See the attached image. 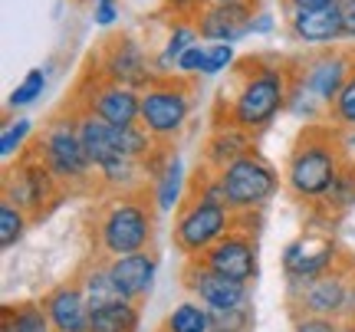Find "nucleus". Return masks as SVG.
<instances>
[{
  "instance_id": "1",
  "label": "nucleus",
  "mask_w": 355,
  "mask_h": 332,
  "mask_svg": "<svg viewBox=\"0 0 355 332\" xmlns=\"http://www.w3.org/2000/svg\"><path fill=\"white\" fill-rule=\"evenodd\" d=\"M293 66L279 56H243L227 73V86L214 99V122H230L260 135L286 112Z\"/></svg>"
},
{
  "instance_id": "2",
  "label": "nucleus",
  "mask_w": 355,
  "mask_h": 332,
  "mask_svg": "<svg viewBox=\"0 0 355 332\" xmlns=\"http://www.w3.org/2000/svg\"><path fill=\"white\" fill-rule=\"evenodd\" d=\"M343 168V128H336L332 122H309L296 135L290 155H286L283 184L293 194V201H300L306 211H313L322 204V198Z\"/></svg>"
},
{
  "instance_id": "3",
  "label": "nucleus",
  "mask_w": 355,
  "mask_h": 332,
  "mask_svg": "<svg viewBox=\"0 0 355 332\" xmlns=\"http://www.w3.org/2000/svg\"><path fill=\"white\" fill-rule=\"evenodd\" d=\"M155 207L152 191L109 194L92 218V254L96 256H128L152 250L155 243Z\"/></svg>"
},
{
  "instance_id": "4",
  "label": "nucleus",
  "mask_w": 355,
  "mask_h": 332,
  "mask_svg": "<svg viewBox=\"0 0 355 332\" xmlns=\"http://www.w3.org/2000/svg\"><path fill=\"white\" fill-rule=\"evenodd\" d=\"M37 155L43 165L50 168V175L60 181L66 194H89L99 191V178H96V165L86 152V141L79 135V119L76 109L53 115L43 125L40 139L33 141Z\"/></svg>"
},
{
  "instance_id": "5",
  "label": "nucleus",
  "mask_w": 355,
  "mask_h": 332,
  "mask_svg": "<svg viewBox=\"0 0 355 332\" xmlns=\"http://www.w3.org/2000/svg\"><path fill=\"white\" fill-rule=\"evenodd\" d=\"M194 112V86L184 76H162L148 89H141V115L145 132L162 145H175Z\"/></svg>"
},
{
  "instance_id": "6",
  "label": "nucleus",
  "mask_w": 355,
  "mask_h": 332,
  "mask_svg": "<svg viewBox=\"0 0 355 332\" xmlns=\"http://www.w3.org/2000/svg\"><path fill=\"white\" fill-rule=\"evenodd\" d=\"M234 227H237V214L227 204H211V201H201V198L188 194L175 211L171 241H175V250L184 260H194V256L207 254Z\"/></svg>"
},
{
  "instance_id": "7",
  "label": "nucleus",
  "mask_w": 355,
  "mask_h": 332,
  "mask_svg": "<svg viewBox=\"0 0 355 332\" xmlns=\"http://www.w3.org/2000/svg\"><path fill=\"white\" fill-rule=\"evenodd\" d=\"M63 188L60 181L50 175V168L43 165V158L37 155L33 141L24 155H17L7 171H3V198L26 211L33 220L46 218L50 211H56V204L63 201Z\"/></svg>"
},
{
  "instance_id": "8",
  "label": "nucleus",
  "mask_w": 355,
  "mask_h": 332,
  "mask_svg": "<svg viewBox=\"0 0 355 332\" xmlns=\"http://www.w3.org/2000/svg\"><path fill=\"white\" fill-rule=\"evenodd\" d=\"M220 178H224L227 204L234 214H263V207L279 194V171L257 148L230 161L220 171Z\"/></svg>"
},
{
  "instance_id": "9",
  "label": "nucleus",
  "mask_w": 355,
  "mask_h": 332,
  "mask_svg": "<svg viewBox=\"0 0 355 332\" xmlns=\"http://www.w3.org/2000/svg\"><path fill=\"white\" fill-rule=\"evenodd\" d=\"M92 69L99 76L112 79V82H122L128 89H148L152 82H158V66H155V56L148 53V46L141 43L139 37L132 33H122V37H109L99 50L92 53Z\"/></svg>"
},
{
  "instance_id": "10",
  "label": "nucleus",
  "mask_w": 355,
  "mask_h": 332,
  "mask_svg": "<svg viewBox=\"0 0 355 332\" xmlns=\"http://www.w3.org/2000/svg\"><path fill=\"white\" fill-rule=\"evenodd\" d=\"M349 254H345L339 243L332 241L329 234H319V230H306L296 241L286 243L283 250V280H286V293L300 290L306 283L319 280L322 273L343 267Z\"/></svg>"
},
{
  "instance_id": "11",
  "label": "nucleus",
  "mask_w": 355,
  "mask_h": 332,
  "mask_svg": "<svg viewBox=\"0 0 355 332\" xmlns=\"http://www.w3.org/2000/svg\"><path fill=\"white\" fill-rule=\"evenodd\" d=\"M73 105L89 109V112L99 115L102 122H109V125H119V128L122 125H139L141 92L99 76V73L89 66L86 76L79 79V89H76V96H73Z\"/></svg>"
},
{
  "instance_id": "12",
  "label": "nucleus",
  "mask_w": 355,
  "mask_h": 332,
  "mask_svg": "<svg viewBox=\"0 0 355 332\" xmlns=\"http://www.w3.org/2000/svg\"><path fill=\"white\" fill-rule=\"evenodd\" d=\"M352 270H355V260L349 256L343 267L329 270V273H322L319 280L286 293V299H290V303H286V306H290V316H329V320H343L345 303H349Z\"/></svg>"
},
{
  "instance_id": "13",
  "label": "nucleus",
  "mask_w": 355,
  "mask_h": 332,
  "mask_svg": "<svg viewBox=\"0 0 355 332\" xmlns=\"http://www.w3.org/2000/svg\"><path fill=\"white\" fill-rule=\"evenodd\" d=\"M194 260L207 263L211 270H217L220 277H227L234 283L254 286L257 273H260V247H257L254 227L237 218V227L224 234L204 256H194Z\"/></svg>"
},
{
  "instance_id": "14",
  "label": "nucleus",
  "mask_w": 355,
  "mask_h": 332,
  "mask_svg": "<svg viewBox=\"0 0 355 332\" xmlns=\"http://www.w3.org/2000/svg\"><path fill=\"white\" fill-rule=\"evenodd\" d=\"M290 66L293 76L329 109L336 103V96L343 92V86L349 82V76H352V53L339 50V46H326V50H316L313 56L290 60Z\"/></svg>"
},
{
  "instance_id": "15",
  "label": "nucleus",
  "mask_w": 355,
  "mask_h": 332,
  "mask_svg": "<svg viewBox=\"0 0 355 332\" xmlns=\"http://www.w3.org/2000/svg\"><path fill=\"white\" fill-rule=\"evenodd\" d=\"M181 286L191 299H198L207 309H234L250 303V286L234 283L227 277H220L217 270H211L201 260H184L181 267Z\"/></svg>"
},
{
  "instance_id": "16",
  "label": "nucleus",
  "mask_w": 355,
  "mask_h": 332,
  "mask_svg": "<svg viewBox=\"0 0 355 332\" xmlns=\"http://www.w3.org/2000/svg\"><path fill=\"white\" fill-rule=\"evenodd\" d=\"M40 303L50 316L53 332H89V326H92V306H89L76 277L69 283H60V286L46 290Z\"/></svg>"
},
{
  "instance_id": "17",
  "label": "nucleus",
  "mask_w": 355,
  "mask_h": 332,
  "mask_svg": "<svg viewBox=\"0 0 355 332\" xmlns=\"http://www.w3.org/2000/svg\"><path fill=\"white\" fill-rule=\"evenodd\" d=\"M286 30L296 43L303 46H336L343 37V7L332 3V7H319V10H293L286 13Z\"/></svg>"
},
{
  "instance_id": "18",
  "label": "nucleus",
  "mask_w": 355,
  "mask_h": 332,
  "mask_svg": "<svg viewBox=\"0 0 355 332\" xmlns=\"http://www.w3.org/2000/svg\"><path fill=\"white\" fill-rule=\"evenodd\" d=\"M260 7L254 3H207L201 17L194 20L198 33L207 43H237L250 37V20Z\"/></svg>"
},
{
  "instance_id": "19",
  "label": "nucleus",
  "mask_w": 355,
  "mask_h": 332,
  "mask_svg": "<svg viewBox=\"0 0 355 332\" xmlns=\"http://www.w3.org/2000/svg\"><path fill=\"white\" fill-rule=\"evenodd\" d=\"M254 139L257 135L230 125V122H214V125H211V135H207L201 145V165L214 168V171H224L230 161H237V158H243L247 152H254Z\"/></svg>"
},
{
  "instance_id": "20",
  "label": "nucleus",
  "mask_w": 355,
  "mask_h": 332,
  "mask_svg": "<svg viewBox=\"0 0 355 332\" xmlns=\"http://www.w3.org/2000/svg\"><path fill=\"white\" fill-rule=\"evenodd\" d=\"M109 267H112V277L128 303H141L145 296L152 293L155 273H158V256H155L152 250L128 254V256H112Z\"/></svg>"
},
{
  "instance_id": "21",
  "label": "nucleus",
  "mask_w": 355,
  "mask_h": 332,
  "mask_svg": "<svg viewBox=\"0 0 355 332\" xmlns=\"http://www.w3.org/2000/svg\"><path fill=\"white\" fill-rule=\"evenodd\" d=\"M76 283L83 286L92 313H96V309H105V306H115V303H128L125 296H122V290H119V283H115L112 267H109L105 256H96V254L89 256L86 263L79 267Z\"/></svg>"
},
{
  "instance_id": "22",
  "label": "nucleus",
  "mask_w": 355,
  "mask_h": 332,
  "mask_svg": "<svg viewBox=\"0 0 355 332\" xmlns=\"http://www.w3.org/2000/svg\"><path fill=\"white\" fill-rule=\"evenodd\" d=\"M152 198H155V207H158V214H171L181 207V201L188 198V175H184V161H181V155H171L168 158L165 171L152 181Z\"/></svg>"
},
{
  "instance_id": "23",
  "label": "nucleus",
  "mask_w": 355,
  "mask_h": 332,
  "mask_svg": "<svg viewBox=\"0 0 355 332\" xmlns=\"http://www.w3.org/2000/svg\"><path fill=\"white\" fill-rule=\"evenodd\" d=\"M0 332H53V322L40 299L3 303V309H0Z\"/></svg>"
},
{
  "instance_id": "24",
  "label": "nucleus",
  "mask_w": 355,
  "mask_h": 332,
  "mask_svg": "<svg viewBox=\"0 0 355 332\" xmlns=\"http://www.w3.org/2000/svg\"><path fill=\"white\" fill-rule=\"evenodd\" d=\"M158 332H214V322H211V309L201 306L198 299H181L165 320H162V329Z\"/></svg>"
},
{
  "instance_id": "25",
  "label": "nucleus",
  "mask_w": 355,
  "mask_h": 332,
  "mask_svg": "<svg viewBox=\"0 0 355 332\" xmlns=\"http://www.w3.org/2000/svg\"><path fill=\"white\" fill-rule=\"evenodd\" d=\"M355 207V168L345 165L339 171V178L332 181V188L326 191L322 204L313 207L316 214H326V218H343Z\"/></svg>"
},
{
  "instance_id": "26",
  "label": "nucleus",
  "mask_w": 355,
  "mask_h": 332,
  "mask_svg": "<svg viewBox=\"0 0 355 332\" xmlns=\"http://www.w3.org/2000/svg\"><path fill=\"white\" fill-rule=\"evenodd\" d=\"M141 313L139 303H115V306L96 309L89 332H139Z\"/></svg>"
},
{
  "instance_id": "27",
  "label": "nucleus",
  "mask_w": 355,
  "mask_h": 332,
  "mask_svg": "<svg viewBox=\"0 0 355 332\" xmlns=\"http://www.w3.org/2000/svg\"><path fill=\"white\" fill-rule=\"evenodd\" d=\"M30 214L26 211H20V207L13 204V201H0V250H10V247H17V243L24 241L26 227H30Z\"/></svg>"
},
{
  "instance_id": "28",
  "label": "nucleus",
  "mask_w": 355,
  "mask_h": 332,
  "mask_svg": "<svg viewBox=\"0 0 355 332\" xmlns=\"http://www.w3.org/2000/svg\"><path fill=\"white\" fill-rule=\"evenodd\" d=\"M286 112L290 115H296V119H306V125L309 122H322L326 115H329V109L319 103L313 92L306 89L300 79L293 76V86H290V99H286Z\"/></svg>"
},
{
  "instance_id": "29",
  "label": "nucleus",
  "mask_w": 355,
  "mask_h": 332,
  "mask_svg": "<svg viewBox=\"0 0 355 332\" xmlns=\"http://www.w3.org/2000/svg\"><path fill=\"white\" fill-rule=\"evenodd\" d=\"M30 135H33V122L30 119H10L3 132H0V155L13 158V155H24L30 148Z\"/></svg>"
},
{
  "instance_id": "30",
  "label": "nucleus",
  "mask_w": 355,
  "mask_h": 332,
  "mask_svg": "<svg viewBox=\"0 0 355 332\" xmlns=\"http://www.w3.org/2000/svg\"><path fill=\"white\" fill-rule=\"evenodd\" d=\"M211 322H214V332H254V303L234 309H211Z\"/></svg>"
},
{
  "instance_id": "31",
  "label": "nucleus",
  "mask_w": 355,
  "mask_h": 332,
  "mask_svg": "<svg viewBox=\"0 0 355 332\" xmlns=\"http://www.w3.org/2000/svg\"><path fill=\"white\" fill-rule=\"evenodd\" d=\"M326 122H332L336 128H355V73L349 76V82L343 86V92L336 96V103L329 105Z\"/></svg>"
},
{
  "instance_id": "32",
  "label": "nucleus",
  "mask_w": 355,
  "mask_h": 332,
  "mask_svg": "<svg viewBox=\"0 0 355 332\" xmlns=\"http://www.w3.org/2000/svg\"><path fill=\"white\" fill-rule=\"evenodd\" d=\"M43 89H46V73H43V69H30V73L17 82V89L10 92L7 105H10V109H26V105H33L40 96H43Z\"/></svg>"
},
{
  "instance_id": "33",
  "label": "nucleus",
  "mask_w": 355,
  "mask_h": 332,
  "mask_svg": "<svg viewBox=\"0 0 355 332\" xmlns=\"http://www.w3.org/2000/svg\"><path fill=\"white\" fill-rule=\"evenodd\" d=\"M237 63L234 56V43H207V66H204V76H220L230 73Z\"/></svg>"
},
{
  "instance_id": "34",
  "label": "nucleus",
  "mask_w": 355,
  "mask_h": 332,
  "mask_svg": "<svg viewBox=\"0 0 355 332\" xmlns=\"http://www.w3.org/2000/svg\"><path fill=\"white\" fill-rule=\"evenodd\" d=\"M204 66H207V46L194 43L188 53H181L175 73H178V76H184V79H201L204 76Z\"/></svg>"
},
{
  "instance_id": "35",
  "label": "nucleus",
  "mask_w": 355,
  "mask_h": 332,
  "mask_svg": "<svg viewBox=\"0 0 355 332\" xmlns=\"http://www.w3.org/2000/svg\"><path fill=\"white\" fill-rule=\"evenodd\" d=\"M343 320L329 316H293V332H339Z\"/></svg>"
},
{
  "instance_id": "36",
  "label": "nucleus",
  "mask_w": 355,
  "mask_h": 332,
  "mask_svg": "<svg viewBox=\"0 0 355 332\" xmlns=\"http://www.w3.org/2000/svg\"><path fill=\"white\" fill-rule=\"evenodd\" d=\"M92 24L102 30L119 24V0H92Z\"/></svg>"
},
{
  "instance_id": "37",
  "label": "nucleus",
  "mask_w": 355,
  "mask_h": 332,
  "mask_svg": "<svg viewBox=\"0 0 355 332\" xmlns=\"http://www.w3.org/2000/svg\"><path fill=\"white\" fill-rule=\"evenodd\" d=\"M273 26H277V17H273V13L257 10L254 20H250V33H254V37H270V33H273Z\"/></svg>"
},
{
  "instance_id": "38",
  "label": "nucleus",
  "mask_w": 355,
  "mask_h": 332,
  "mask_svg": "<svg viewBox=\"0 0 355 332\" xmlns=\"http://www.w3.org/2000/svg\"><path fill=\"white\" fill-rule=\"evenodd\" d=\"M343 7V37L355 43V0H339Z\"/></svg>"
},
{
  "instance_id": "39",
  "label": "nucleus",
  "mask_w": 355,
  "mask_h": 332,
  "mask_svg": "<svg viewBox=\"0 0 355 332\" xmlns=\"http://www.w3.org/2000/svg\"><path fill=\"white\" fill-rule=\"evenodd\" d=\"M286 3V13L293 10H319V7H332V3H339V0H283Z\"/></svg>"
},
{
  "instance_id": "40",
  "label": "nucleus",
  "mask_w": 355,
  "mask_h": 332,
  "mask_svg": "<svg viewBox=\"0 0 355 332\" xmlns=\"http://www.w3.org/2000/svg\"><path fill=\"white\" fill-rule=\"evenodd\" d=\"M343 155H345V165L355 168V128L343 132Z\"/></svg>"
},
{
  "instance_id": "41",
  "label": "nucleus",
  "mask_w": 355,
  "mask_h": 332,
  "mask_svg": "<svg viewBox=\"0 0 355 332\" xmlns=\"http://www.w3.org/2000/svg\"><path fill=\"white\" fill-rule=\"evenodd\" d=\"M343 322H352V326H355V270H352V283H349V303H345Z\"/></svg>"
},
{
  "instance_id": "42",
  "label": "nucleus",
  "mask_w": 355,
  "mask_h": 332,
  "mask_svg": "<svg viewBox=\"0 0 355 332\" xmlns=\"http://www.w3.org/2000/svg\"><path fill=\"white\" fill-rule=\"evenodd\" d=\"M211 3H254V7H260V0H211Z\"/></svg>"
},
{
  "instance_id": "43",
  "label": "nucleus",
  "mask_w": 355,
  "mask_h": 332,
  "mask_svg": "<svg viewBox=\"0 0 355 332\" xmlns=\"http://www.w3.org/2000/svg\"><path fill=\"white\" fill-rule=\"evenodd\" d=\"M339 332H355V326H352V322H343V326H339Z\"/></svg>"
},
{
  "instance_id": "44",
  "label": "nucleus",
  "mask_w": 355,
  "mask_h": 332,
  "mask_svg": "<svg viewBox=\"0 0 355 332\" xmlns=\"http://www.w3.org/2000/svg\"><path fill=\"white\" fill-rule=\"evenodd\" d=\"M349 53H352V73H355V50H349Z\"/></svg>"
},
{
  "instance_id": "45",
  "label": "nucleus",
  "mask_w": 355,
  "mask_h": 332,
  "mask_svg": "<svg viewBox=\"0 0 355 332\" xmlns=\"http://www.w3.org/2000/svg\"><path fill=\"white\" fill-rule=\"evenodd\" d=\"M89 3H92V0H89Z\"/></svg>"
}]
</instances>
